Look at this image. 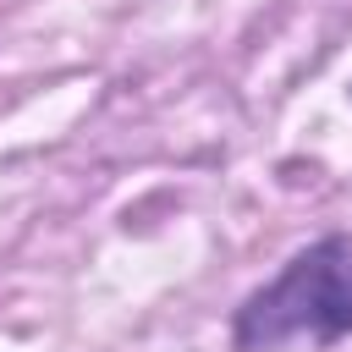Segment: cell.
<instances>
[{"instance_id": "1", "label": "cell", "mask_w": 352, "mask_h": 352, "mask_svg": "<svg viewBox=\"0 0 352 352\" xmlns=\"http://www.w3.org/2000/svg\"><path fill=\"white\" fill-rule=\"evenodd\" d=\"M352 336V231L297 248L231 314V352H280L286 341L336 346Z\"/></svg>"}]
</instances>
